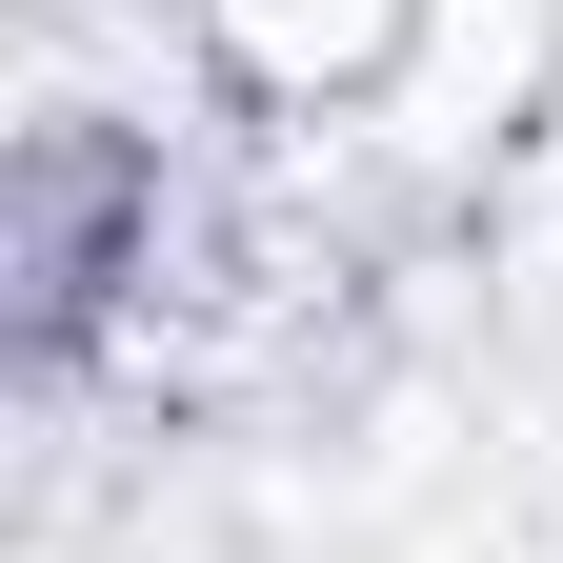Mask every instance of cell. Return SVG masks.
<instances>
[{"mask_svg": "<svg viewBox=\"0 0 563 563\" xmlns=\"http://www.w3.org/2000/svg\"><path fill=\"white\" fill-rule=\"evenodd\" d=\"M121 282H162V162L101 141V121H60L21 162V322H41V363L121 302Z\"/></svg>", "mask_w": 563, "mask_h": 563, "instance_id": "obj_1", "label": "cell"}]
</instances>
